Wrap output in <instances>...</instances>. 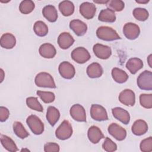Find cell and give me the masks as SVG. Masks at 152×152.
<instances>
[{"label": "cell", "instance_id": "obj_1", "mask_svg": "<svg viewBox=\"0 0 152 152\" xmlns=\"http://www.w3.org/2000/svg\"><path fill=\"white\" fill-rule=\"evenodd\" d=\"M96 35L98 38L105 41H113L121 39L114 29L107 26L99 27L97 29Z\"/></svg>", "mask_w": 152, "mask_h": 152}, {"label": "cell", "instance_id": "obj_2", "mask_svg": "<svg viewBox=\"0 0 152 152\" xmlns=\"http://www.w3.org/2000/svg\"><path fill=\"white\" fill-rule=\"evenodd\" d=\"M35 84L38 87L56 88V85L53 77L49 73L42 72L37 74L35 77Z\"/></svg>", "mask_w": 152, "mask_h": 152}, {"label": "cell", "instance_id": "obj_3", "mask_svg": "<svg viewBox=\"0 0 152 152\" xmlns=\"http://www.w3.org/2000/svg\"><path fill=\"white\" fill-rule=\"evenodd\" d=\"M137 85L141 90H151L152 72L147 70L141 72L137 78Z\"/></svg>", "mask_w": 152, "mask_h": 152}, {"label": "cell", "instance_id": "obj_4", "mask_svg": "<svg viewBox=\"0 0 152 152\" xmlns=\"http://www.w3.org/2000/svg\"><path fill=\"white\" fill-rule=\"evenodd\" d=\"M27 125L31 131L36 135H40L44 131V124L40 119L34 115L28 116L26 119Z\"/></svg>", "mask_w": 152, "mask_h": 152}, {"label": "cell", "instance_id": "obj_5", "mask_svg": "<svg viewBox=\"0 0 152 152\" xmlns=\"http://www.w3.org/2000/svg\"><path fill=\"white\" fill-rule=\"evenodd\" d=\"M72 134V128L69 122L67 120H64L55 131L56 137L61 140L68 139L71 137Z\"/></svg>", "mask_w": 152, "mask_h": 152}, {"label": "cell", "instance_id": "obj_6", "mask_svg": "<svg viewBox=\"0 0 152 152\" xmlns=\"http://www.w3.org/2000/svg\"><path fill=\"white\" fill-rule=\"evenodd\" d=\"M72 59L78 64H84L88 61L91 56L88 51L83 47L74 49L71 54Z\"/></svg>", "mask_w": 152, "mask_h": 152}, {"label": "cell", "instance_id": "obj_7", "mask_svg": "<svg viewBox=\"0 0 152 152\" xmlns=\"http://www.w3.org/2000/svg\"><path fill=\"white\" fill-rule=\"evenodd\" d=\"M91 118L97 121H103L108 119L107 112L104 107L97 104H93L90 109Z\"/></svg>", "mask_w": 152, "mask_h": 152}, {"label": "cell", "instance_id": "obj_8", "mask_svg": "<svg viewBox=\"0 0 152 152\" xmlns=\"http://www.w3.org/2000/svg\"><path fill=\"white\" fill-rule=\"evenodd\" d=\"M123 33L125 36L130 40L137 39L140 33V29L138 25L133 23H126L123 27Z\"/></svg>", "mask_w": 152, "mask_h": 152}, {"label": "cell", "instance_id": "obj_9", "mask_svg": "<svg viewBox=\"0 0 152 152\" xmlns=\"http://www.w3.org/2000/svg\"><path fill=\"white\" fill-rule=\"evenodd\" d=\"M58 70L60 75L68 80L72 78L75 74L74 66L67 61L62 62L59 65Z\"/></svg>", "mask_w": 152, "mask_h": 152}, {"label": "cell", "instance_id": "obj_10", "mask_svg": "<svg viewBox=\"0 0 152 152\" xmlns=\"http://www.w3.org/2000/svg\"><path fill=\"white\" fill-rule=\"evenodd\" d=\"M70 115L75 121L78 122L86 121V113L84 108L79 104H75L71 106L69 110Z\"/></svg>", "mask_w": 152, "mask_h": 152}, {"label": "cell", "instance_id": "obj_11", "mask_svg": "<svg viewBox=\"0 0 152 152\" xmlns=\"http://www.w3.org/2000/svg\"><path fill=\"white\" fill-rule=\"evenodd\" d=\"M109 133L118 141L124 140L126 136V130L116 123H112L108 127Z\"/></svg>", "mask_w": 152, "mask_h": 152}, {"label": "cell", "instance_id": "obj_12", "mask_svg": "<svg viewBox=\"0 0 152 152\" xmlns=\"http://www.w3.org/2000/svg\"><path fill=\"white\" fill-rule=\"evenodd\" d=\"M119 100L125 106H132L135 102V93L130 89H125L120 93Z\"/></svg>", "mask_w": 152, "mask_h": 152}, {"label": "cell", "instance_id": "obj_13", "mask_svg": "<svg viewBox=\"0 0 152 152\" xmlns=\"http://www.w3.org/2000/svg\"><path fill=\"white\" fill-rule=\"evenodd\" d=\"M93 50L95 55L102 59H108L112 54V50L109 46L100 43L95 44Z\"/></svg>", "mask_w": 152, "mask_h": 152}, {"label": "cell", "instance_id": "obj_14", "mask_svg": "<svg viewBox=\"0 0 152 152\" xmlns=\"http://www.w3.org/2000/svg\"><path fill=\"white\" fill-rule=\"evenodd\" d=\"M96 11L94 4L89 2H84L80 6V14L86 19H91L94 17Z\"/></svg>", "mask_w": 152, "mask_h": 152}, {"label": "cell", "instance_id": "obj_15", "mask_svg": "<svg viewBox=\"0 0 152 152\" xmlns=\"http://www.w3.org/2000/svg\"><path fill=\"white\" fill-rule=\"evenodd\" d=\"M70 28L78 36H82L86 34L87 30L86 24L80 20H73L69 23Z\"/></svg>", "mask_w": 152, "mask_h": 152}, {"label": "cell", "instance_id": "obj_16", "mask_svg": "<svg viewBox=\"0 0 152 152\" xmlns=\"http://www.w3.org/2000/svg\"><path fill=\"white\" fill-rule=\"evenodd\" d=\"M113 116L124 124H128L130 121V116L128 112L122 107H116L112 109Z\"/></svg>", "mask_w": 152, "mask_h": 152}, {"label": "cell", "instance_id": "obj_17", "mask_svg": "<svg viewBox=\"0 0 152 152\" xmlns=\"http://www.w3.org/2000/svg\"><path fill=\"white\" fill-rule=\"evenodd\" d=\"M74 41L72 36L67 32L61 33L58 38V43L59 47L62 49H68L73 45Z\"/></svg>", "mask_w": 152, "mask_h": 152}, {"label": "cell", "instance_id": "obj_18", "mask_svg": "<svg viewBox=\"0 0 152 152\" xmlns=\"http://www.w3.org/2000/svg\"><path fill=\"white\" fill-rule=\"evenodd\" d=\"M40 55L45 58H53L56 53V49L53 45L49 43L42 44L39 49Z\"/></svg>", "mask_w": 152, "mask_h": 152}, {"label": "cell", "instance_id": "obj_19", "mask_svg": "<svg viewBox=\"0 0 152 152\" xmlns=\"http://www.w3.org/2000/svg\"><path fill=\"white\" fill-rule=\"evenodd\" d=\"M87 135L88 140L93 144L98 143L101 139L104 138L102 131L96 126H91L89 128L87 132Z\"/></svg>", "mask_w": 152, "mask_h": 152}, {"label": "cell", "instance_id": "obj_20", "mask_svg": "<svg viewBox=\"0 0 152 152\" xmlns=\"http://www.w3.org/2000/svg\"><path fill=\"white\" fill-rule=\"evenodd\" d=\"M131 131L135 135H142L148 131V125L144 120H137L134 122L131 128Z\"/></svg>", "mask_w": 152, "mask_h": 152}, {"label": "cell", "instance_id": "obj_21", "mask_svg": "<svg viewBox=\"0 0 152 152\" xmlns=\"http://www.w3.org/2000/svg\"><path fill=\"white\" fill-rule=\"evenodd\" d=\"M16 44L15 36L10 33H7L2 35L0 40L1 46L3 48L10 49L13 48Z\"/></svg>", "mask_w": 152, "mask_h": 152}, {"label": "cell", "instance_id": "obj_22", "mask_svg": "<svg viewBox=\"0 0 152 152\" xmlns=\"http://www.w3.org/2000/svg\"><path fill=\"white\" fill-rule=\"evenodd\" d=\"M87 74L90 78H96L102 76L103 72L102 66L97 62L90 64L87 68Z\"/></svg>", "mask_w": 152, "mask_h": 152}, {"label": "cell", "instance_id": "obj_23", "mask_svg": "<svg viewBox=\"0 0 152 152\" xmlns=\"http://www.w3.org/2000/svg\"><path fill=\"white\" fill-rule=\"evenodd\" d=\"M142 67L143 62L141 59L138 58H130L126 64V68L132 74H136Z\"/></svg>", "mask_w": 152, "mask_h": 152}, {"label": "cell", "instance_id": "obj_24", "mask_svg": "<svg viewBox=\"0 0 152 152\" xmlns=\"http://www.w3.org/2000/svg\"><path fill=\"white\" fill-rule=\"evenodd\" d=\"M43 15L50 22H55L58 18V12L52 5H48L42 10Z\"/></svg>", "mask_w": 152, "mask_h": 152}, {"label": "cell", "instance_id": "obj_25", "mask_svg": "<svg viewBox=\"0 0 152 152\" xmlns=\"http://www.w3.org/2000/svg\"><path fill=\"white\" fill-rule=\"evenodd\" d=\"M46 119L51 126H54L58 121L60 113L58 109L54 106H49L46 112Z\"/></svg>", "mask_w": 152, "mask_h": 152}, {"label": "cell", "instance_id": "obj_26", "mask_svg": "<svg viewBox=\"0 0 152 152\" xmlns=\"http://www.w3.org/2000/svg\"><path fill=\"white\" fill-rule=\"evenodd\" d=\"M99 20L103 22L113 23L116 20L115 13L109 8L102 10L98 16Z\"/></svg>", "mask_w": 152, "mask_h": 152}, {"label": "cell", "instance_id": "obj_27", "mask_svg": "<svg viewBox=\"0 0 152 152\" xmlns=\"http://www.w3.org/2000/svg\"><path fill=\"white\" fill-rule=\"evenodd\" d=\"M111 74L114 81L118 83H124L128 79V75L126 72L124 70L116 67L112 69Z\"/></svg>", "mask_w": 152, "mask_h": 152}, {"label": "cell", "instance_id": "obj_28", "mask_svg": "<svg viewBox=\"0 0 152 152\" xmlns=\"http://www.w3.org/2000/svg\"><path fill=\"white\" fill-rule=\"evenodd\" d=\"M59 10L63 15L68 17L74 13V5L71 1H63L59 4Z\"/></svg>", "mask_w": 152, "mask_h": 152}, {"label": "cell", "instance_id": "obj_29", "mask_svg": "<svg viewBox=\"0 0 152 152\" xmlns=\"http://www.w3.org/2000/svg\"><path fill=\"white\" fill-rule=\"evenodd\" d=\"M0 139L1 144L8 151L15 152L18 150L15 142L10 137L1 134Z\"/></svg>", "mask_w": 152, "mask_h": 152}, {"label": "cell", "instance_id": "obj_30", "mask_svg": "<svg viewBox=\"0 0 152 152\" xmlns=\"http://www.w3.org/2000/svg\"><path fill=\"white\" fill-rule=\"evenodd\" d=\"M33 30L36 35L40 37H43L48 34V27L42 21H37L34 24Z\"/></svg>", "mask_w": 152, "mask_h": 152}, {"label": "cell", "instance_id": "obj_31", "mask_svg": "<svg viewBox=\"0 0 152 152\" xmlns=\"http://www.w3.org/2000/svg\"><path fill=\"white\" fill-rule=\"evenodd\" d=\"M13 131L15 135L21 139H24L29 135L23 124L19 121H15L13 124Z\"/></svg>", "mask_w": 152, "mask_h": 152}, {"label": "cell", "instance_id": "obj_32", "mask_svg": "<svg viewBox=\"0 0 152 152\" xmlns=\"http://www.w3.org/2000/svg\"><path fill=\"white\" fill-rule=\"evenodd\" d=\"M35 5L31 0H24L21 2L19 5L20 12L24 14H28L31 12L34 9Z\"/></svg>", "mask_w": 152, "mask_h": 152}, {"label": "cell", "instance_id": "obj_33", "mask_svg": "<svg viewBox=\"0 0 152 152\" xmlns=\"http://www.w3.org/2000/svg\"><path fill=\"white\" fill-rule=\"evenodd\" d=\"M27 106L32 110L38 112H43V108L42 104L39 103L37 99L34 97H28L26 99Z\"/></svg>", "mask_w": 152, "mask_h": 152}, {"label": "cell", "instance_id": "obj_34", "mask_svg": "<svg viewBox=\"0 0 152 152\" xmlns=\"http://www.w3.org/2000/svg\"><path fill=\"white\" fill-rule=\"evenodd\" d=\"M133 15L138 20L144 21H145L149 16L148 12L145 8H136L133 10Z\"/></svg>", "mask_w": 152, "mask_h": 152}, {"label": "cell", "instance_id": "obj_35", "mask_svg": "<svg viewBox=\"0 0 152 152\" xmlns=\"http://www.w3.org/2000/svg\"><path fill=\"white\" fill-rule=\"evenodd\" d=\"M36 93L40 97L41 100L45 103H50L53 102L55 98L54 93L50 91L38 90Z\"/></svg>", "mask_w": 152, "mask_h": 152}, {"label": "cell", "instance_id": "obj_36", "mask_svg": "<svg viewBox=\"0 0 152 152\" xmlns=\"http://www.w3.org/2000/svg\"><path fill=\"white\" fill-rule=\"evenodd\" d=\"M140 104L146 109L152 107V94H141L140 96Z\"/></svg>", "mask_w": 152, "mask_h": 152}, {"label": "cell", "instance_id": "obj_37", "mask_svg": "<svg viewBox=\"0 0 152 152\" xmlns=\"http://www.w3.org/2000/svg\"><path fill=\"white\" fill-rule=\"evenodd\" d=\"M107 6L112 11L119 12L124 10L125 4L121 0H111L109 1L107 4Z\"/></svg>", "mask_w": 152, "mask_h": 152}, {"label": "cell", "instance_id": "obj_38", "mask_svg": "<svg viewBox=\"0 0 152 152\" xmlns=\"http://www.w3.org/2000/svg\"><path fill=\"white\" fill-rule=\"evenodd\" d=\"M102 147L107 152H112L117 150V145L109 137L105 138Z\"/></svg>", "mask_w": 152, "mask_h": 152}, {"label": "cell", "instance_id": "obj_39", "mask_svg": "<svg viewBox=\"0 0 152 152\" xmlns=\"http://www.w3.org/2000/svg\"><path fill=\"white\" fill-rule=\"evenodd\" d=\"M140 150L143 152H150L152 151V137H149L141 141L140 145Z\"/></svg>", "mask_w": 152, "mask_h": 152}, {"label": "cell", "instance_id": "obj_40", "mask_svg": "<svg viewBox=\"0 0 152 152\" xmlns=\"http://www.w3.org/2000/svg\"><path fill=\"white\" fill-rule=\"evenodd\" d=\"M59 150V145L55 142H47L44 145L45 152H58Z\"/></svg>", "mask_w": 152, "mask_h": 152}, {"label": "cell", "instance_id": "obj_41", "mask_svg": "<svg viewBox=\"0 0 152 152\" xmlns=\"http://www.w3.org/2000/svg\"><path fill=\"white\" fill-rule=\"evenodd\" d=\"M10 116L8 109L4 106L0 107V121L5 122Z\"/></svg>", "mask_w": 152, "mask_h": 152}, {"label": "cell", "instance_id": "obj_42", "mask_svg": "<svg viewBox=\"0 0 152 152\" xmlns=\"http://www.w3.org/2000/svg\"><path fill=\"white\" fill-rule=\"evenodd\" d=\"M94 2L97 3V4H107V2H109L108 0L104 1V0H100V1H97V0H94L93 1Z\"/></svg>", "mask_w": 152, "mask_h": 152}, {"label": "cell", "instance_id": "obj_43", "mask_svg": "<svg viewBox=\"0 0 152 152\" xmlns=\"http://www.w3.org/2000/svg\"><path fill=\"white\" fill-rule=\"evenodd\" d=\"M151 56H152V55L150 54V55L148 56V58H147V61H148V65H149V66H150V68L152 67V65H151Z\"/></svg>", "mask_w": 152, "mask_h": 152}, {"label": "cell", "instance_id": "obj_44", "mask_svg": "<svg viewBox=\"0 0 152 152\" xmlns=\"http://www.w3.org/2000/svg\"><path fill=\"white\" fill-rule=\"evenodd\" d=\"M136 2L139 3V4H146L148 3L149 2V0H145V1H142V0H138V1H135Z\"/></svg>", "mask_w": 152, "mask_h": 152}, {"label": "cell", "instance_id": "obj_45", "mask_svg": "<svg viewBox=\"0 0 152 152\" xmlns=\"http://www.w3.org/2000/svg\"><path fill=\"white\" fill-rule=\"evenodd\" d=\"M0 72H1V83L3 81V79H4V71L2 69H0Z\"/></svg>", "mask_w": 152, "mask_h": 152}, {"label": "cell", "instance_id": "obj_46", "mask_svg": "<svg viewBox=\"0 0 152 152\" xmlns=\"http://www.w3.org/2000/svg\"><path fill=\"white\" fill-rule=\"evenodd\" d=\"M25 150H27V151H29V150L28 149H22L21 151H25Z\"/></svg>", "mask_w": 152, "mask_h": 152}]
</instances>
